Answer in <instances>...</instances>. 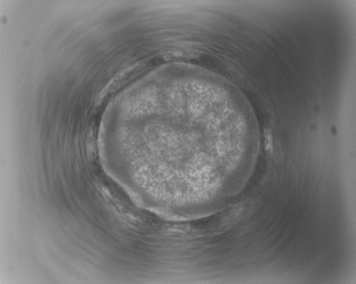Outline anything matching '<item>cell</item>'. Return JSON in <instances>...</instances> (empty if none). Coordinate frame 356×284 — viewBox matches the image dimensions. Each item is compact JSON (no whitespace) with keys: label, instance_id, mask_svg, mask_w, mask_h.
Masks as SVG:
<instances>
[{"label":"cell","instance_id":"cell-1","mask_svg":"<svg viewBox=\"0 0 356 284\" xmlns=\"http://www.w3.org/2000/svg\"><path fill=\"white\" fill-rule=\"evenodd\" d=\"M265 147L267 151L272 152V135L269 130L265 132Z\"/></svg>","mask_w":356,"mask_h":284}]
</instances>
